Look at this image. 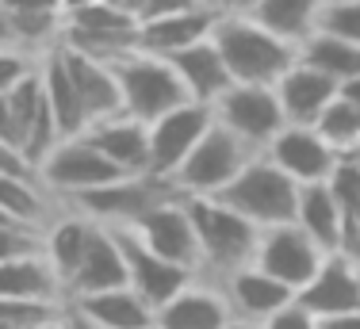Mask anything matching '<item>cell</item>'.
Returning <instances> with one entry per match:
<instances>
[{
	"instance_id": "obj_7",
	"label": "cell",
	"mask_w": 360,
	"mask_h": 329,
	"mask_svg": "<svg viewBox=\"0 0 360 329\" xmlns=\"http://www.w3.org/2000/svg\"><path fill=\"white\" fill-rule=\"evenodd\" d=\"M58 46L77 50V54L92 58V62L115 65L119 58L139 50V23L119 15L104 0L92 8H81L73 15H62V39Z\"/></svg>"
},
{
	"instance_id": "obj_40",
	"label": "cell",
	"mask_w": 360,
	"mask_h": 329,
	"mask_svg": "<svg viewBox=\"0 0 360 329\" xmlns=\"http://www.w3.org/2000/svg\"><path fill=\"white\" fill-rule=\"evenodd\" d=\"M215 15H253V8L261 0H203Z\"/></svg>"
},
{
	"instance_id": "obj_6",
	"label": "cell",
	"mask_w": 360,
	"mask_h": 329,
	"mask_svg": "<svg viewBox=\"0 0 360 329\" xmlns=\"http://www.w3.org/2000/svg\"><path fill=\"white\" fill-rule=\"evenodd\" d=\"M176 188L169 180H158V176H123V180H111L104 188H92L84 195H73L65 203L73 207L81 219L96 222V226H134L142 214H150L158 203L173 199Z\"/></svg>"
},
{
	"instance_id": "obj_19",
	"label": "cell",
	"mask_w": 360,
	"mask_h": 329,
	"mask_svg": "<svg viewBox=\"0 0 360 329\" xmlns=\"http://www.w3.org/2000/svg\"><path fill=\"white\" fill-rule=\"evenodd\" d=\"M58 50H62L65 73H70V81L77 89V100H81L84 115H89V127L123 115V96H119L115 69L104 62H92V58L77 54V50H65V46H58Z\"/></svg>"
},
{
	"instance_id": "obj_39",
	"label": "cell",
	"mask_w": 360,
	"mask_h": 329,
	"mask_svg": "<svg viewBox=\"0 0 360 329\" xmlns=\"http://www.w3.org/2000/svg\"><path fill=\"white\" fill-rule=\"evenodd\" d=\"M192 8H203V0H150V4H146V15H142V20H158V15L192 12Z\"/></svg>"
},
{
	"instance_id": "obj_38",
	"label": "cell",
	"mask_w": 360,
	"mask_h": 329,
	"mask_svg": "<svg viewBox=\"0 0 360 329\" xmlns=\"http://www.w3.org/2000/svg\"><path fill=\"white\" fill-rule=\"evenodd\" d=\"M0 172H4V176H35V169L27 164V157L8 142H0Z\"/></svg>"
},
{
	"instance_id": "obj_29",
	"label": "cell",
	"mask_w": 360,
	"mask_h": 329,
	"mask_svg": "<svg viewBox=\"0 0 360 329\" xmlns=\"http://www.w3.org/2000/svg\"><path fill=\"white\" fill-rule=\"evenodd\" d=\"M319 12H322V0H261L250 20H257L264 31H272L291 46H303L314 34Z\"/></svg>"
},
{
	"instance_id": "obj_3",
	"label": "cell",
	"mask_w": 360,
	"mask_h": 329,
	"mask_svg": "<svg viewBox=\"0 0 360 329\" xmlns=\"http://www.w3.org/2000/svg\"><path fill=\"white\" fill-rule=\"evenodd\" d=\"M211 199H219L222 207H230L234 214H242V219L253 222L257 230H272V226H288V222H295L299 184L291 176H284L269 157L257 153V157Z\"/></svg>"
},
{
	"instance_id": "obj_4",
	"label": "cell",
	"mask_w": 360,
	"mask_h": 329,
	"mask_svg": "<svg viewBox=\"0 0 360 329\" xmlns=\"http://www.w3.org/2000/svg\"><path fill=\"white\" fill-rule=\"evenodd\" d=\"M115 81H119V96H123V115L134 119V123H158L161 115L176 111L180 103H188V92L180 84L176 69L165 62V58L153 54H134L119 58L115 65Z\"/></svg>"
},
{
	"instance_id": "obj_9",
	"label": "cell",
	"mask_w": 360,
	"mask_h": 329,
	"mask_svg": "<svg viewBox=\"0 0 360 329\" xmlns=\"http://www.w3.org/2000/svg\"><path fill=\"white\" fill-rule=\"evenodd\" d=\"M35 180L58 199L84 195L92 188H104L111 180H123V172L111 164L89 138H65L46 153V161L35 169Z\"/></svg>"
},
{
	"instance_id": "obj_5",
	"label": "cell",
	"mask_w": 360,
	"mask_h": 329,
	"mask_svg": "<svg viewBox=\"0 0 360 329\" xmlns=\"http://www.w3.org/2000/svg\"><path fill=\"white\" fill-rule=\"evenodd\" d=\"M253 157L257 153L242 138H234L226 127L211 123V131L200 138V146L184 157V164L173 172L169 184L176 188V195H219Z\"/></svg>"
},
{
	"instance_id": "obj_27",
	"label": "cell",
	"mask_w": 360,
	"mask_h": 329,
	"mask_svg": "<svg viewBox=\"0 0 360 329\" xmlns=\"http://www.w3.org/2000/svg\"><path fill=\"white\" fill-rule=\"evenodd\" d=\"M65 307H73L81 318H89L100 329H153V310L134 295L131 288L100 291V295H81L70 299Z\"/></svg>"
},
{
	"instance_id": "obj_2",
	"label": "cell",
	"mask_w": 360,
	"mask_h": 329,
	"mask_svg": "<svg viewBox=\"0 0 360 329\" xmlns=\"http://www.w3.org/2000/svg\"><path fill=\"white\" fill-rule=\"evenodd\" d=\"M180 199H184V211L195 230V245H200V276L222 280V276L253 264V249L257 238H261V230L253 222H245L242 214H234L211 195H180Z\"/></svg>"
},
{
	"instance_id": "obj_23",
	"label": "cell",
	"mask_w": 360,
	"mask_h": 329,
	"mask_svg": "<svg viewBox=\"0 0 360 329\" xmlns=\"http://www.w3.org/2000/svg\"><path fill=\"white\" fill-rule=\"evenodd\" d=\"M0 299L54 302V307H65V288L54 276L50 261L42 257V249H35V253L0 261Z\"/></svg>"
},
{
	"instance_id": "obj_51",
	"label": "cell",
	"mask_w": 360,
	"mask_h": 329,
	"mask_svg": "<svg viewBox=\"0 0 360 329\" xmlns=\"http://www.w3.org/2000/svg\"><path fill=\"white\" fill-rule=\"evenodd\" d=\"M322 4H360V0H322Z\"/></svg>"
},
{
	"instance_id": "obj_15",
	"label": "cell",
	"mask_w": 360,
	"mask_h": 329,
	"mask_svg": "<svg viewBox=\"0 0 360 329\" xmlns=\"http://www.w3.org/2000/svg\"><path fill=\"white\" fill-rule=\"evenodd\" d=\"M230 322H234V310L222 288L207 276H195L165 307L153 310V329H226Z\"/></svg>"
},
{
	"instance_id": "obj_21",
	"label": "cell",
	"mask_w": 360,
	"mask_h": 329,
	"mask_svg": "<svg viewBox=\"0 0 360 329\" xmlns=\"http://www.w3.org/2000/svg\"><path fill=\"white\" fill-rule=\"evenodd\" d=\"M84 138H89L123 176H150V127L146 123L115 115V119H104V123H92L89 131H84Z\"/></svg>"
},
{
	"instance_id": "obj_26",
	"label": "cell",
	"mask_w": 360,
	"mask_h": 329,
	"mask_svg": "<svg viewBox=\"0 0 360 329\" xmlns=\"http://www.w3.org/2000/svg\"><path fill=\"white\" fill-rule=\"evenodd\" d=\"M295 226L303 230L326 257L338 253L341 230H345V211H341V203L333 199L330 184H303L299 188Z\"/></svg>"
},
{
	"instance_id": "obj_17",
	"label": "cell",
	"mask_w": 360,
	"mask_h": 329,
	"mask_svg": "<svg viewBox=\"0 0 360 329\" xmlns=\"http://www.w3.org/2000/svg\"><path fill=\"white\" fill-rule=\"evenodd\" d=\"M295 302L314 318L353 314V310H360V268L341 261L338 253H330L314 272V280L295 295Z\"/></svg>"
},
{
	"instance_id": "obj_37",
	"label": "cell",
	"mask_w": 360,
	"mask_h": 329,
	"mask_svg": "<svg viewBox=\"0 0 360 329\" xmlns=\"http://www.w3.org/2000/svg\"><path fill=\"white\" fill-rule=\"evenodd\" d=\"M261 329H319V318L307 314L299 302H288V307L280 310V314H272Z\"/></svg>"
},
{
	"instance_id": "obj_36",
	"label": "cell",
	"mask_w": 360,
	"mask_h": 329,
	"mask_svg": "<svg viewBox=\"0 0 360 329\" xmlns=\"http://www.w3.org/2000/svg\"><path fill=\"white\" fill-rule=\"evenodd\" d=\"M39 245H42V233H31V230H20V226H0V261L35 253Z\"/></svg>"
},
{
	"instance_id": "obj_32",
	"label": "cell",
	"mask_w": 360,
	"mask_h": 329,
	"mask_svg": "<svg viewBox=\"0 0 360 329\" xmlns=\"http://www.w3.org/2000/svg\"><path fill=\"white\" fill-rule=\"evenodd\" d=\"M62 307L54 302H20V299H0V325H15V329H39L58 322Z\"/></svg>"
},
{
	"instance_id": "obj_54",
	"label": "cell",
	"mask_w": 360,
	"mask_h": 329,
	"mask_svg": "<svg viewBox=\"0 0 360 329\" xmlns=\"http://www.w3.org/2000/svg\"><path fill=\"white\" fill-rule=\"evenodd\" d=\"M353 219H356V226H360V214H353Z\"/></svg>"
},
{
	"instance_id": "obj_22",
	"label": "cell",
	"mask_w": 360,
	"mask_h": 329,
	"mask_svg": "<svg viewBox=\"0 0 360 329\" xmlns=\"http://www.w3.org/2000/svg\"><path fill=\"white\" fill-rule=\"evenodd\" d=\"M127 288V261H123V249L119 241L111 238V230L96 226L92 222L89 233V249H84V261L77 268V276L65 288V302L81 299V295H100V291H115Z\"/></svg>"
},
{
	"instance_id": "obj_48",
	"label": "cell",
	"mask_w": 360,
	"mask_h": 329,
	"mask_svg": "<svg viewBox=\"0 0 360 329\" xmlns=\"http://www.w3.org/2000/svg\"><path fill=\"white\" fill-rule=\"evenodd\" d=\"M92 4H100V0H62V15H73V12H81V8H92Z\"/></svg>"
},
{
	"instance_id": "obj_35",
	"label": "cell",
	"mask_w": 360,
	"mask_h": 329,
	"mask_svg": "<svg viewBox=\"0 0 360 329\" xmlns=\"http://www.w3.org/2000/svg\"><path fill=\"white\" fill-rule=\"evenodd\" d=\"M39 65V54H27V50H0V96L15 89L23 77H31Z\"/></svg>"
},
{
	"instance_id": "obj_11",
	"label": "cell",
	"mask_w": 360,
	"mask_h": 329,
	"mask_svg": "<svg viewBox=\"0 0 360 329\" xmlns=\"http://www.w3.org/2000/svg\"><path fill=\"white\" fill-rule=\"evenodd\" d=\"M215 115L207 103H180L176 111L150 123V176L173 180V172L184 164V157L200 146V138L211 131Z\"/></svg>"
},
{
	"instance_id": "obj_31",
	"label": "cell",
	"mask_w": 360,
	"mask_h": 329,
	"mask_svg": "<svg viewBox=\"0 0 360 329\" xmlns=\"http://www.w3.org/2000/svg\"><path fill=\"white\" fill-rule=\"evenodd\" d=\"M314 131H319L326 142L338 150V157H349V153L360 146V108L349 100H333L330 108L319 115V123H314Z\"/></svg>"
},
{
	"instance_id": "obj_41",
	"label": "cell",
	"mask_w": 360,
	"mask_h": 329,
	"mask_svg": "<svg viewBox=\"0 0 360 329\" xmlns=\"http://www.w3.org/2000/svg\"><path fill=\"white\" fill-rule=\"evenodd\" d=\"M4 12H62V0H0Z\"/></svg>"
},
{
	"instance_id": "obj_12",
	"label": "cell",
	"mask_w": 360,
	"mask_h": 329,
	"mask_svg": "<svg viewBox=\"0 0 360 329\" xmlns=\"http://www.w3.org/2000/svg\"><path fill=\"white\" fill-rule=\"evenodd\" d=\"M123 230H131L150 253L161 257V261L180 264V268H188L192 276H200V245H195V230H192V219H188L184 199L180 195L158 203L150 214H142L134 226H123Z\"/></svg>"
},
{
	"instance_id": "obj_46",
	"label": "cell",
	"mask_w": 360,
	"mask_h": 329,
	"mask_svg": "<svg viewBox=\"0 0 360 329\" xmlns=\"http://www.w3.org/2000/svg\"><path fill=\"white\" fill-rule=\"evenodd\" d=\"M0 50H20V46H15L12 20H8V12H4V8H0Z\"/></svg>"
},
{
	"instance_id": "obj_8",
	"label": "cell",
	"mask_w": 360,
	"mask_h": 329,
	"mask_svg": "<svg viewBox=\"0 0 360 329\" xmlns=\"http://www.w3.org/2000/svg\"><path fill=\"white\" fill-rule=\"evenodd\" d=\"M211 115H215L219 127H226L234 138H242L253 153H264L272 138L288 127L276 92L264 89V84H230L211 103Z\"/></svg>"
},
{
	"instance_id": "obj_52",
	"label": "cell",
	"mask_w": 360,
	"mask_h": 329,
	"mask_svg": "<svg viewBox=\"0 0 360 329\" xmlns=\"http://www.w3.org/2000/svg\"><path fill=\"white\" fill-rule=\"evenodd\" d=\"M58 318H62V314H58ZM39 329H62V322H50V325H39Z\"/></svg>"
},
{
	"instance_id": "obj_28",
	"label": "cell",
	"mask_w": 360,
	"mask_h": 329,
	"mask_svg": "<svg viewBox=\"0 0 360 329\" xmlns=\"http://www.w3.org/2000/svg\"><path fill=\"white\" fill-rule=\"evenodd\" d=\"M89 233H92V222L81 219L77 211L54 219L46 230H42V257L50 261L54 276L62 280V288H70V280L77 276V268L84 261V249H89Z\"/></svg>"
},
{
	"instance_id": "obj_33",
	"label": "cell",
	"mask_w": 360,
	"mask_h": 329,
	"mask_svg": "<svg viewBox=\"0 0 360 329\" xmlns=\"http://www.w3.org/2000/svg\"><path fill=\"white\" fill-rule=\"evenodd\" d=\"M314 31L333 34V39H345V42H353V46H360V4H322Z\"/></svg>"
},
{
	"instance_id": "obj_34",
	"label": "cell",
	"mask_w": 360,
	"mask_h": 329,
	"mask_svg": "<svg viewBox=\"0 0 360 329\" xmlns=\"http://www.w3.org/2000/svg\"><path fill=\"white\" fill-rule=\"evenodd\" d=\"M326 184H330L333 199L341 203V211H345V214H360V161L341 157Z\"/></svg>"
},
{
	"instance_id": "obj_42",
	"label": "cell",
	"mask_w": 360,
	"mask_h": 329,
	"mask_svg": "<svg viewBox=\"0 0 360 329\" xmlns=\"http://www.w3.org/2000/svg\"><path fill=\"white\" fill-rule=\"evenodd\" d=\"M0 142H8V146H15V150H20V131H15V119H12V108H8V96H0Z\"/></svg>"
},
{
	"instance_id": "obj_55",
	"label": "cell",
	"mask_w": 360,
	"mask_h": 329,
	"mask_svg": "<svg viewBox=\"0 0 360 329\" xmlns=\"http://www.w3.org/2000/svg\"><path fill=\"white\" fill-rule=\"evenodd\" d=\"M0 329H15V325H0Z\"/></svg>"
},
{
	"instance_id": "obj_44",
	"label": "cell",
	"mask_w": 360,
	"mask_h": 329,
	"mask_svg": "<svg viewBox=\"0 0 360 329\" xmlns=\"http://www.w3.org/2000/svg\"><path fill=\"white\" fill-rule=\"evenodd\" d=\"M319 329H360V310H353V314H333V318H319Z\"/></svg>"
},
{
	"instance_id": "obj_45",
	"label": "cell",
	"mask_w": 360,
	"mask_h": 329,
	"mask_svg": "<svg viewBox=\"0 0 360 329\" xmlns=\"http://www.w3.org/2000/svg\"><path fill=\"white\" fill-rule=\"evenodd\" d=\"M58 322H62V329H100V325H92L89 318L77 314L73 307H62V318H58Z\"/></svg>"
},
{
	"instance_id": "obj_20",
	"label": "cell",
	"mask_w": 360,
	"mask_h": 329,
	"mask_svg": "<svg viewBox=\"0 0 360 329\" xmlns=\"http://www.w3.org/2000/svg\"><path fill=\"white\" fill-rule=\"evenodd\" d=\"M219 15L207 4L192 8V12H176V15H158V20H142L139 23V50L153 58H173L180 50L207 42L215 31Z\"/></svg>"
},
{
	"instance_id": "obj_24",
	"label": "cell",
	"mask_w": 360,
	"mask_h": 329,
	"mask_svg": "<svg viewBox=\"0 0 360 329\" xmlns=\"http://www.w3.org/2000/svg\"><path fill=\"white\" fill-rule=\"evenodd\" d=\"M169 65L176 69V77H180V84H184V92H188V100L192 103H215L222 92L230 89V73H226V62L219 58V50H215V42H195V46H188V50H180V54L173 58H165Z\"/></svg>"
},
{
	"instance_id": "obj_43",
	"label": "cell",
	"mask_w": 360,
	"mask_h": 329,
	"mask_svg": "<svg viewBox=\"0 0 360 329\" xmlns=\"http://www.w3.org/2000/svg\"><path fill=\"white\" fill-rule=\"evenodd\" d=\"M108 8H115L119 15H127V20H134V23H142V15H146V4L150 0H104Z\"/></svg>"
},
{
	"instance_id": "obj_47",
	"label": "cell",
	"mask_w": 360,
	"mask_h": 329,
	"mask_svg": "<svg viewBox=\"0 0 360 329\" xmlns=\"http://www.w3.org/2000/svg\"><path fill=\"white\" fill-rule=\"evenodd\" d=\"M338 96H341V100H349V103H356V108H360V77H353V81L341 84Z\"/></svg>"
},
{
	"instance_id": "obj_30",
	"label": "cell",
	"mask_w": 360,
	"mask_h": 329,
	"mask_svg": "<svg viewBox=\"0 0 360 329\" xmlns=\"http://www.w3.org/2000/svg\"><path fill=\"white\" fill-rule=\"evenodd\" d=\"M299 62H307L311 69L326 73L330 81H338V89H341L345 81L360 77V46H353V42H345V39H333V34L314 31L311 39L299 46Z\"/></svg>"
},
{
	"instance_id": "obj_16",
	"label": "cell",
	"mask_w": 360,
	"mask_h": 329,
	"mask_svg": "<svg viewBox=\"0 0 360 329\" xmlns=\"http://www.w3.org/2000/svg\"><path fill=\"white\" fill-rule=\"evenodd\" d=\"M215 283L222 288L234 318L238 322H250V325H264L272 314H280L288 302H295V291L284 288L280 280H272V276H264L261 268H253V264L238 268V272L222 276Z\"/></svg>"
},
{
	"instance_id": "obj_10",
	"label": "cell",
	"mask_w": 360,
	"mask_h": 329,
	"mask_svg": "<svg viewBox=\"0 0 360 329\" xmlns=\"http://www.w3.org/2000/svg\"><path fill=\"white\" fill-rule=\"evenodd\" d=\"M322 261H326V253L295 226V222L261 230L257 249H253V268H261L264 276L280 280L284 288L295 291V295L314 280V272L322 268Z\"/></svg>"
},
{
	"instance_id": "obj_1",
	"label": "cell",
	"mask_w": 360,
	"mask_h": 329,
	"mask_svg": "<svg viewBox=\"0 0 360 329\" xmlns=\"http://www.w3.org/2000/svg\"><path fill=\"white\" fill-rule=\"evenodd\" d=\"M219 58L226 62V73L234 84H272L299 62V46L276 39L250 15H219L211 31Z\"/></svg>"
},
{
	"instance_id": "obj_49",
	"label": "cell",
	"mask_w": 360,
	"mask_h": 329,
	"mask_svg": "<svg viewBox=\"0 0 360 329\" xmlns=\"http://www.w3.org/2000/svg\"><path fill=\"white\" fill-rule=\"evenodd\" d=\"M226 329H261V325H250V322H238V318H234V322H230Z\"/></svg>"
},
{
	"instance_id": "obj_50",
	"label": "cell",
	"mask_w": 360,
	"mask_h": 329,
	"mask_svg": "<svg viewBox=\"0 0 360 329\" xmlns=\"http://www.w3.org/2000/svg\"><path fill=\"white\" fill-rule=\"evenodd\" d=\"M0 226H15V222H12V219H8V214H4V211H0ZM20 230H23V226H20Z\"/></svg>"
},
{
	"instance_id": "obj_25",
	"label": "cell",
	"mask_w": 360,
	"mask_h": 329,
	"mask_svg": "<svg viewBox=\"0 0 360 329\" xmlns=\"http://www.w3.org/2000/svg\"><path fill=\"white\" fill-rule=\"evenodd\" d=\"M39 77H42V96H46L50 111H54L62 142L65 138H81L89 131V115H84L81 100H77V89H73L70 73H65V62H62V50L58 46L39 54Z\"/></svg>"
},
{
	"instance_id": "obj_53",
	"label": "cell",
	"mask_w": 360,
	"mask_h": 329,
	"mask_svg": "<svg viewBox=\"0 0 360 329\" xmlns=\"http://www.w3.org/2000/svg\"><path fill=\"white\" fill-rule=\"evenodd\" d=\"M349 157H353V161H360V146H356V150H353V153H349Z\"/></svg>"
},
{
	"instance_id": "obj_18",
	"label": "cell",
	"mask_w": 360,
	"mask_h": 329,
	"mask_svg": "<svg viewBox=\"0 0 360 329\" xmlns=\"http://www.w3.org/2000/svg\"><path fill=\"white\" fill-rule=\"evenodd\" d=\"M272 92H276L280 111H284L291 127H314L322 111L338 100V81H330L326 73L311 69L307 62H295L272 84Z\"/></svg>"
},
{
	"instance_id": "obj_14",
	"label": "cell",
	"mask_w": 360,
	"mask_h": 329,
	"mask_svg": "<svg viewBox=\"0 0 360 329\" xmlns=\"http://www.w3.org/2000/svg\"><path fill=\"white\" fill-rule=\"evenodd\" d=\"M104 230H108V226H104ZM111 238H115L119 249H123V261H127V288H131L150 310L165 307V302L173 299L176 291L184 288V283L195 280L188 268L169 264V261H161L158 253H150V249H146L131 230L119 226V230H111Z\"/></svg>"
},
{
	"instance_id": "obj_13",
	"label": "cell",
	"mask_w": 360,
	"mask_h": 329,
	"mask_svg": "<svg viewBox=\"0 0 360 329\" xmlns=\"http://www.w3.org/2000/svg\"><path fill=\"white\" fill-rule=\"evenodd\" d=\"M276 164L284 176H291L299 188L303 184H326L330 172L338 169V150H333L314 127H284L276 138L269 142V150L261 153Z\"/></svg>"
}]
</instances>
